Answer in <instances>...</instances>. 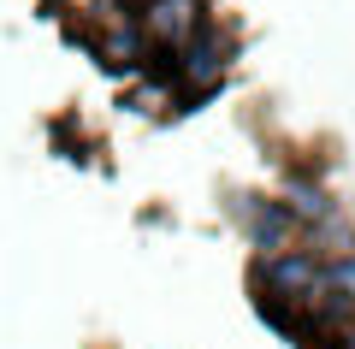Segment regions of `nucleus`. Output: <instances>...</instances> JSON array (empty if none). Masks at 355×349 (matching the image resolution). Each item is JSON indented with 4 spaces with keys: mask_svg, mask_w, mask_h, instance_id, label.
Segmentation results:
<instances>
[{
    "mask_svg": "<svg viewBox=\"0 0 355 349\" xmlns=\"http://www.w3.org/2000/svg\"><path fill=\"white\" fill-rule=\"evenodd\" d=\"M343 349H355V320H349V325H343Z\"/></svg>",
    "mask_w": 355,
    "mask_h": 349,
    "instance_id": "39448f33",
    "label": "nucleus"
},
{
    "mask_svg": "<svg viewBox=\"0 0 355 349\" xmlns=\"http://www.w3.org/2000/svg\"><path fill=\"white\" fill-rule=\"evenodd\" d=\"M231 53H237V36H231V24H214V18H207V24L172 53V60H178V83L196 89V95H207V89L225 77Z\"/></svg>",
    "mask_w": 355,
    "mask_h": 349,
    "instance_id": "f03ea898",
    "label": "nucleus"
},
{
    "mask_svg": "<svg viewBox=\"0 0 355 349\" xmlns=\"http://www.w3.org/2000/svg\"><path fill=\"white\" fill-rule=\"evenodd\" d=\"M284 207L296 213V225H314V219H326V213H338V196H331L308 166H284Z\"/></svg>",
    "mask_w": 355,
    "mask_h": 349,
    "instance_id": "7ed1b4c3",
    "label": "nucleus"
},
{
    "mask_svg": "<svg viewBox=\"0 0 355 349\" xmlns=\"http://www.w3.org/2000/svg\"><path fill=\"white\" fill-rule=\"evenodd\" d=\"M231 219H237V231L249 237L254 255H272V249H291V243H302V225H296V213L284 207V201H272V196H254V189L231 196Z\"/></svg>",
    "mask_w": 355,
    "mask_h": 349,
    "instance_id": "f257e3e1",
    "label": "nucleus"
},
{
    "mask_svg": "<svg viewBox=\"0 0 355 349\" xmlns=\"http://www.w3.org/2000/svg\"><path fill=\"white\" fill-rule=\"evenodd\" d=\"M326 290H331L338 302H349V308H355V249L338 255V261H326Z\"/></svg>",
    "mask_w": 355,
    "mask_h": 349,
    "instance_id": "20e7f679",
    "label": "nucleus"
}]
</instances>
